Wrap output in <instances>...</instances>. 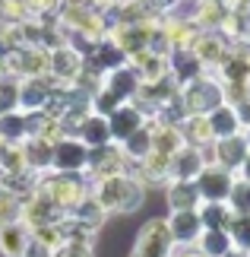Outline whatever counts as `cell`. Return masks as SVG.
<instances>
[{"mask_svg": "<svg viewBox=\"0 0 250 257\" xmlns=\"http://www.w3.org/2000/svg\"><path fill=\"white\" fill-rule=\"evenodd\" d=\"M228 203H231L234 213H250V181H244V178H237L231 194H228Z\"/></svg>", "mask_w": 250, "mask_h": 257, "instance_id": "cell-41", "label": "cell"}, {"mask_svg": "<svg viewBox=\"0 0 250 257\" xmlns=\"http://www.w3.org/2000/svg\"><path fill=\"white\" fill-rule=\"evenodd\" d=\"M228 38H225V32L222 29H199V35L193 38V51H196V57L206 64V70H212V67L225 57V51H228Z\"/></svg>", "mask_w": 250, "mask_h": 257, "instance_id": "cell-15", "label": "cell"}, {"mask_svg": "<svg viewBox=\"0 0 250 257\" xmlns=\"http://www.w3.org/2000/svg\"><path fill=\"white\" fill-rule=\"evenodd\" d=\"M76 137L89 146V150H92V146H105V143H111V127H108V117H105V114L89 111V114L83 117V124H79Z\"/></svg>", "mask_w": 250, "mask_h": 257, "instance_id": "cell-26", "label": "cell"}, {"mask_svg": "<svg viewBox=\"0 0 250 257\" xmlns=\"http://www.w3.org/2000/svg\"><path fill=\"white\" fill-rule=\"evenodd\" d=\"M86 64L89 67H95L98 73H108V70H114V67H121V64H127V54L121 51V45L117 42H111V38H102L92 51L86 54Z\"/></svg>", "mask_w": 250, "mask_h": 257, "instance_id": "cell-24", "label": "cell"}, {"mask_svg": "<svg viewBox=\"0 0 250 257\" xmlns=\"http://www.w3.org/2000/svg\"><path fill=\"white\" fill-rule=\"evenodd\" d=\"M196 213H199L206 229H225L228 232L231 229V219H234V210L228 200H203L196 206Z\"/></svg>", "mask_w": 250, "mask_h": 257, "instance_id": "cell-27", "label": "cell"}, {"mask_svg": "<svg viewBox=\"0 0 250 257\" xmlns=\"http://www.w3.org/2000/svg\"><path fill=\"white\" fill-rule=\"evenodd\" d=\"M171 257H206V254L199 251L196 244H174V251H171Z\"/></svg>", "mask_w": 250, "mask_h": 257, "instance_id": "cell-44", "label": "cell"}, {"mask_svg": "<svg viewBox=\"0 0 250 257\" xmlns=\"http://www.w3.org/2000/svg\"><path fill=\"white\" fill-rule=\"evenodd\" d=\"M168 73L174 76L177 86H184L190 80H196L199 73H206V64L196 57L193 48H171V54H168Z\"/></svg>", "mask_w": 250, "mask_h": 257, "instance_id": "cell-16", "label": "cell"}, {"mask_svg": "<svg viewBox=\"0 0 250 257\" xmlns=\"http://www.w3.org/2000/svg\"><path fill=\"white\" fill-rule=\"evenodd\" d=\"M234 175H237V178H244V181H250V153H247V159L241 162V169H237Z\"/></svg>", "mask_w": 250, "mask_h": 257, "instance_id": "cell-47", "label": "cell"}, {"mask_svg": "<svg viewBox=\"0 0 250 257\" xmlns=\"http://www.w3.org/2000/svg\"><path fill=\"white\" fill-rule=\"evenodd\" d=\"M234 108H237V114H241V124L247 127V124H250V95H247V98H241V102H237Z\"/></svg>", "mask_w": 250, "mask_h": 257, "instance_id": "cell-45", "label": "cell"}, {"mask_svg": "<svg viewBox=\"0 0 250 257\" xmlns=\"http://www.w3.org/2000/svg\"><path fill=\"white\" fill-rule=\"evenodd\" d=\"M121 150H124V156H127V162L133 165V162H139V159H146L149 153H152V124H143L139 131H133L127 137V140L121 143Z\"/></svg>", "mask_w": 250, "mask_h": 257, "instance_id": "cell-28", "label": "cell"}, {"mask_svg": "<svg viewBox=\"0 0 250 257\" xmlns=\"http://www.w3.org/2000/svg\"><path fill=\"white\" fill-rule=\"evenodd\" d=\"M206 117H209V127H212V137H215V140H218V137H231V134H241L244 131L241 114H237V108L231 102H222L218 108H212Z\"/></svg>", "mask_w": 250, "mask_h": 257, "instance_id": "cell-25", "label": "cell"}, {"mask_svg": "<svg viewBox=\"0 0 250 257\" xmlns=\"http://www.w3.org/2000/svg\"><path fill=\"white\" fill-rule=\"evenodd\" d=\"M19 219H23L29 229H35V225L61 222V219H64V210H61V206H54L45 194L32 191V194H29L26 200H23V213H19Z\"/></svg>", "mask_w": 250, "mask_h": 257, "instance_id": "cell-12", "label": "cell"}, {"mask_svg": "<svg viewBox=\"0 0 250 257\" xmlns=\"http://www.w3.org/2000/svg\"><path fill=\"white\" fill-rule=\"evenodd\" d=\"M70 213H73L76 219H83L86 225H92L95 232L102 229V225H105V219H108L105 206L98 203V200H95L92 194H86V197H83V200H79V203H76V206H73V210H70Z\"/></svg>", "mask_w": 250, "mask_h": 257, "instance_id": "cell-32", "label": "cell"}, {"mask_svg": "<svg viewBox=\"0 0 250 257\" xmlns=\"http://www.w3.org/2000/svg\"><path fill=\"white\" fill-rule=\"evenodd\" d=\"M193 181H196L203 200H228V194H231L237 175L231 169H225V165H218V162H206Z\"/></svg>", "mask_w": 250, "mask_h": 257, "instance_id": "cell-6", "label": "cell"}, {"mask_svg": "<svg viewBox=\"0 0 250 257\" xmlns=\"http://www.w3.org/2000/svg\"><path fill=\"white\" fill-rule=\"evenodd\" d=\"M89 187H92V181H89L83 172H57V169H51V172L38 175L35 191L45 194L48 200H51L54 206H61L64 213H70L89 194Z\"/></svg>", "mask_w": 250, "mask_h": 257, "instance_id": "cell-2", "label": "cell"}, {"mask_svg": "<svg viewBox=\"0 0 250 257\" xmlns=\"http://www.w3.org/2000/svg\"><path fill=\"white\" fill-rule=\"evenodd\" d=\"M13 172H26V156H23V143H0V175H13Z\"/></svg>", "mask_w": 250, "mask_h": 257, "instance_id": "cell-34", "label": "cell"}, {"mask_svg": "<svg viewBox=\"0 0 250 257\" xmlns=\"http://www.w3.org/2000/svg\"><path fill=\"white\" fill-rule=\"evenodd\" d=\"M130 67L139 73L143 83H158V80L168 76V54H158V51H152V48H146V51L130 57Z\"/></svg>", "mask_w": 250, "mask_h": 257, "instance_id": "cell-21", "label": "cell"}, {"mask_svg": "<svg viewBox=\"0 0 250 257\" xmlns=\"http://www.w3.org/2000/svg\"><path fill=\"white\" fill-rule=\"evenodd\" d=\"M54 92L51 76H26L19 80V111H42Z\"/></svg>", "mask_w": 250, "mask_h": 257, "instance_id": "cell-14", "label": "cell"}, {"mask_svg": "<svg viewBox=\"0 0 250 257\" xmlns=\"http://www.w3.org/2000/svg\"><path fill=\"white\" fill-rule=\"evenodd\" d=\"M83 64H86V57L79 54L73 45H57V48H51V70H48V76H51L54 83L70 86V83H76Z\"/></svg>", "mask_w": 250, "mask_h": 257, "instance_id": "cell-9", "label": "cell"}, {"mask_svg": "<svg viewBox=\"0 0 250 257\" xmlns=\"http://www.w3.org/2000/svg\"><path fill=\"white\" fill-rule=\"evenodd\" d=\"M149 121L146 117V111L143 108H139L133 98H130V102H124L121 108H114L111 114H108V127H111V140L114 143H124L130 134L133 131H139V127H143Z\"/></svg>", "mask_w": 250, "mask_h": 257, "instance_id": "cell-11", "label": "cell"}, {"mask_svg": "<svg viewBox=\"0 0 250 257\" xmlns=\"http://www.w3.org/2000/svg\"><path fill=\"white\" fill-rule=\"evenodd\" d=\"M98 7L105 10V13H111V10H121V7H127V4H133V0H95Z\"/></svg>", "mask_w": 250, "mask_h": 257, "instance_id": "cell-46", "label": "cell"}, {"mask_svg": "<svg viewBox=\"0 0 250 257\" xmlns=\"http://www.w3.org/2000/svg\"><path fill=\"white\" fill-rule=\"evenodd\" d=\"M23 19H32L26 0H0V23H23Z\"/></svg>", "mask_w": 250, "mask_h": 257, "instance_id": "cell-40", "label": "cell"}, {"mask_svg": "<svg viewBox=\"0 0 250 257\" xmlns=\"http://www.w3.org/2000/svg\"><path fill=\"white\" fill-rule=\"evenodd\" d=\"M247 153H250V146H247V140H244V134L218 137V140H212V143L206 146V159L225 165V169H231V172L241 169V162L247 159Z\"/></svg>", "mask_w": 250, "mask_h": 257, "instance_id": "cell-7", "label": "cell"}, {"mask_svg": "<svg viewBox=\"0 0 250 257\" xmlns=\"http://www.w3.org/2000/svg\"><path fill=\"white\" fill-rule=\"evenodd\" d=\"M13 108H19V76L7 73L0 80V114L13 111Z\"/></svg>", "mask_w": 250, "mask_h": 257, "instance_id": "cell-38", "label": "cell"}, {"mask_svg": "<svg viewBox=\"0 0 250 257\" xmlns=\"http://www.w3.org/2000/svg\"><path fill=\"white\" fill-rule=\"evenodd\" d=\"M225 257H250V251H244V248H231Z\"/></svg>", "mask_w": 250, "mask_h": 257, "instance_id": "cell-48", "label": "cell"}, {"mask_svg": "<svg viewBox=\"0 0 250 257\" xmlns=\"http://www.w3.org/2000/svg\"><path fill=\"white\" fill-rule=\"evenodd\" d=\"M165 200H168V210H196V206L203 203V197H199L196 181L171 178V181L165 184Z\"/></svg>", "mask_w": 250, "mask_h": 257, "instance_id": "cell-20", "label": "cell"}, {"mask_svg": "<svg viewBox=\"0 0 250 257\" xmlns=\"http://www.w3.org/2000/svg\"><path fill=\"white\" fill-rule=\"evenodd\" d=\"M89 162V146L73 134H64L54 140V169L57 172H86Z\"/></svg>", "mask_w": 250, "mask_h": 257, "instance_id": "cell-8", "label": "cell"}, {"mask_svg": "<svg viewBox=\"0 0 250 257\" xmlns=\"http://www.w3.org/2000/svg\"><path fill=\"white\" fill-rule=\"evenodd\" d=\"M29 4V16L32 19H54L64 0H26Z\"/></svg>", "mask_w": 250, "mask_h": 257, "instance_id": "cell-42", "label": "cell"}, {"mask_svg": "<svg viewBox=\"0 0 250 257\" xmlns=\"http://www.w3.org/2000/svg\"><path fill=\"white\" fill-rule=\"evenodd\" d=\"M149 124H152V150H155V153L174 156V153L187 143V140H184V131H181V124H177V121L149 117Z\"/></svg>", "mask_w": 250, "mask_h": 257, "instance_id": "cell-18", "label": "cell"}, {"mask_svg": "<svg viewBox=\"0 0 250 257\" xmlns=\"http://www.w3.org/2000/svg\"><path fill=\"white\" fill-rule=\"evenodd\" d=\"M206 162H209V159H206V150H203V146L184 143L181 150L171 156V178H184V181H193Z\"/></svg>", "mask_w": 250, "mask_h": 257, "instance_id": "cell-19", "label": "cell"}, {"mask_svg": "<svg viewBox=\"0 0 250 257\" xmlns=\"http://www.w3.org/2000/svg\"><path fill=\"white\" fill-rule=\"evenodd\" d=\"M130 172L146 184V191H149V187H165L168 181H171V156L152 150L146 159H139V162L130 165Z\"/></svg>", "mask_w": 250, "mask_h": 257, "instance_id": "cell-10", "label": "cell"}, {"mask_svg": "<svg viewBox=\"0 0 250 257\" xmlns=\"http://www.w3.org/2000/svg\"><path fill=\"white\" fill-rule=\"evenodd\" d=\"M241 134H244V140H247V146H250V124L244 127V131H241Z\"/></svg>", "mask_w": 250, "mask_h": 257, "instance_id": "cell-49", "label": "cell"}, {"mask_svg": "<svg viewBox=\"0 0 250 257\" xmlns=\"http://www.w3.org/2000/svg\"><path fill=\"white\" fill-rule=\"evenodd\" d=\"M165 222H168V232H171L174 244H196V238L206 229L196 210H171Z\"/></svg>", "mask_w": 250, "mask_h": 257, "instance_id": "cell-13", "label": "cell"}, {"mask_svg": "<svg viewBox=\"0 0 250 257\" xmlns=\"http://www.w3.org/2000/svg\"><path fill=\"white\" fill-rule=\"evenodd\" d=\"M26 137H29V131H26V111L13 108V111H4V114H0V140L23 143Z\"/></svg>", "mask_w": 250, "mask_h": 257, "instance_id": "cell-31", "label": "cell"}, {"mask_svg": "<svg viewBox=\"0 0 250 257\" xmlns=\"http://www.w3.org/2000/svg\"><path fill=\"white\" fill-rule=\"evenodd\" d=\"M181 131H184V140H187V143L203 146V150L215 140L206 114H184V117H181Z\"/></svg>", "mask_w": 250, "mask_h": 257, "instance_id": "cell-29", "label": "cell"}, {"mask_svg": "<svg viewBox=\"0 0 250 257\" xmlns=\"http://www.w3.org/2000/svg\"><path fill=\"white\" fill-rule=\"evenodd\" d=\"M181 108H184V114H209L212 108H218L225 102V92H222V80L212 73V70H206V73H199L196 80H190L181 86Z\"/></svg>", "mask_w": 250, "mask_h": 257, "instance_id": "cell-3", "label": "cell"}, {"mask_svg": "<svg viewBox=\"0 0 250 257\" xmlns=\"http://www.w3.org/2000/svg\"><path fill=\"white\" fill-rule=\"evenodd\" d=\"M29 248V225L23 219L0 222V257H26Z\"/></svg>", "mask_w": 250, "mask_h": 257, "instance_id": "cell-22", "label": "cell"}, {"mask_svg": "<svg viewBox=\"0 0 250 257\" xmlns=\"http://www.w3.org/2000/svg\"><path fill=\"white\" fill-rule=\"evenodd\" d=\"M121 105H124V98L117 95V92H111V89H108L105 83L98 86V89H95L92 95H89V108H92L95 114H105V117L111 114L114 108H121Z\"/></svg>", "mask_w": 250, "mask_h": 257, "instance_id": "cell-35", "label": "cell"}, {"mask_svg": "<svg viewBox=\"0 0 250 257\" xmlns=\"http://www.w3.org/2000/svg\"><path fill=\"white\" fill-rule=\"evenodd\" d=\"M61 225V238L64 241H89V244H95V229L92 225H86L83 219H76L73 213H64V219L57 222Z\"/></svg>", "mask_w": 250, "mask_h": 257, "instance_id": "cell-33", "label": "cell"}, {"mask_svg": "<svg viewBox=\"0 0 250 257\" xmlns=\"http://www.w3.org/2000/svg\"><path fill=\"white\" fill-rule=\"evenodd\" d=\"M89 194L105 206L108 216L111 213H136L146 200V184L139 181L133 172H117V175L92 181Z\"/></svg>", "mask_w": 250, "mask_h": 257, "instance_id": "cell-1", "label": "cell"}, {"mask_svg": "<svg viewBox=\"0 0 250 257\" xmlns=\"http://www.w3.org/2000/svg\"><path fill=\"white\" fill-rule=\"evenodd\" d=\"M174 238L168 232L165 219H149L143 222V229L136 232V241L130 248V257H171Z\"/></svg>", "mask_w": 250, "mask_h": 257, "instance_id": "cell-4", "label": "cell"}, {"mask_svg": "<svg viewBox=\"0 0 250 257\" xmlns=\"http://www.w3.org/2000/svg\"><path fill=\"white\" fill-rule=\"evenodd\" d=\"M0 143H4V140H0Z\"/></svg>", "mask_w": 250, "mask_h": 257, "instance_id": "cell-50", "label": "cell"}, {"mask_svg": "<svg viewBox=\"0 0 250 257\" xmlns=\"http://www.w3.org/2000/svg\"><path fill=\"white\" fill-rule=\"evenodd\" d=\"M196 248L206 257H225L234 248V241H231V232L225 229H203V235L196 238Z\"/></svg>", "mask_w": 250, "mask_h": 257, "instance_id": "cell-30", "label": "cell"}, {"mask_svg": "<svg viewBox=\"0 0 250 257\" xmlns=\"http://www.w3.org/2000/svg\"><path fill=\"white\" fill-rule=\"evenodd\" d=\"M23 200H26V197H19L16 191H10L7 184H0V222L19 219V213H23Z\"/></svg>", "mask_w": 250, "mask_h": 257, "instance_id": "cell-37", "label": "cell"}, {"mask_svg": "<svg viewBox=\"0 0 250 257\" xmlns=\"http://www.w3.org/2000/svg\"><path fill=\"white\" fill-rule=\"evenodd\" d=\"M23 156H26V169L42 175L54 169V140L48 137H26L23 140Z\"/></svg>", "mask_w": 250, "mask_h": 257, "instance_id": "cell-17", "label": "cell"}, {"mask_svg": "<svg viewBox=\"0 0 250 257\" xmlns=\"http://www.w3.org/2000/svg\"><path fill=\"white\" fill-rule=\"evenodd\" d=\"M117 172H130V162L121 150V143H105V146H92L89 150V162H86V178L89 181H98V178L117 175Z\"/></svg>", "mask_w": 250, "mask_h": 257, "instance_id": "cell-5", "label": "cell"}, {"mask_svg": "<svg viewBox=\"0 0 250 257\" xmlns=\"http://www.w3.org/2000/svg\"><path fill=\"white\" fill-rule=\"evenodd\" d=\"M51 257H95V244H89V241H64Z\"/></svg>", "mask_w": 250, "mask_h": 257, "instance_id": "cell-43", "label": "cell"}, {"mask_svg": "<svg viewBox=\"0 0 250 257\" xmlns=\"http://www.w3.org/2000/svg\"><path fill=\"white\" fill-rule=\"evenodd\" d=\"M231 241H234V248H244L250 251V213H234V219H231Z\"/></svg>", "mask_w": 250, "mask_h": 257, "instance_id": "cell-39", "label": "cell"}, {"mask_svg": "<svg viewBox=\"0 0 250 257\" xmlns=\"http://www.w3.org/2000/svg\"><path fill=\"white\" fill-rule=\"evenodd\" d=\"M225 13H228L225 0H203V7H199V13H196V26L199 29H218Z\"/></svg>", "mask_w": 250, "mask_h": 257, "instance_id": "cell-36", "label": "cell"}, {"mask_svg": "<svg viewBox=\"0 0 250 257\" xmlns=\"http://www.w3.org/2000/svg\"><path fill=\"white\" fill-rule=\"evenodd\" d=\"M111 92H117L124 98V102H130V98H136V92H139V86H143V80H139V73L130 67V61L127 64H121V67H114V70H108L105 73V80H102Z\"/></svg>", "mask_w": 250, "mask_h": 257, "instance_id": "cell-23", "label": "cell"}]
</instances>
